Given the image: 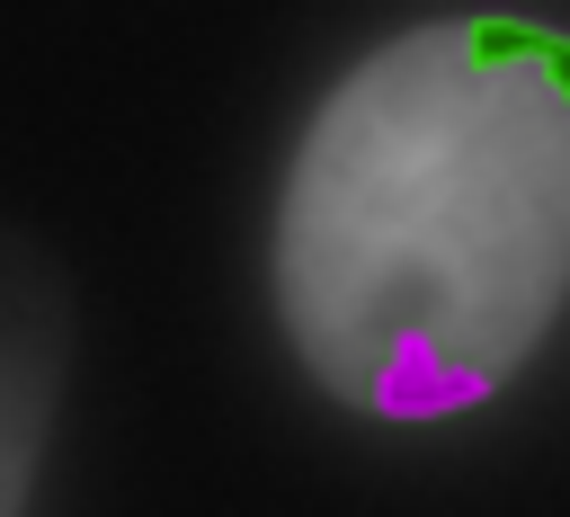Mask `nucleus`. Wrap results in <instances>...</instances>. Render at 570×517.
Wrapping results in <instances>:
<instances>
[{
  "mask_svg": "<svg viewBox=\"0 0 570 517\" xmlns=\"http://www.w3.org/2000/svg\"><path fill=\"white\" fill-rule=\"evenodd\" d=\"M276 330L365 419H454L570 303V27L428 18L330 80L267 241Z\"/></svg>",
  "mask_w": 570,
  "mask_h": 517,
  "instance_id": "nucleus-1",
  "label": "nucleus"
}]
</instances>
